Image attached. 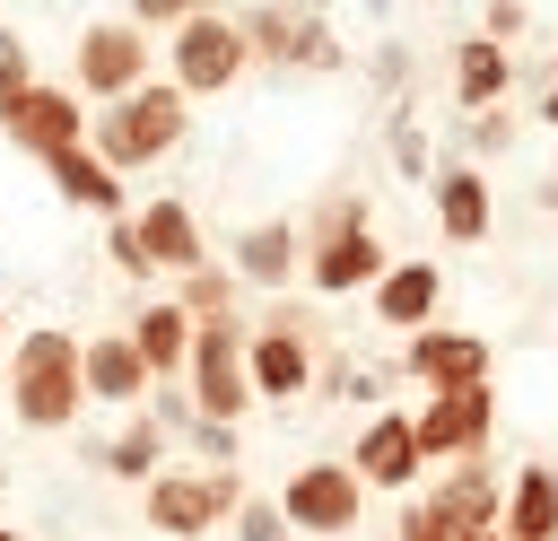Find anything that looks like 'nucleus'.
<instances>
[{"mask_svg":"<svg viewBox=\"0 0 558 541\" xmlns=\"http://www.w3.org/2000/svg\"><path fill=\"white\" fill-rule=\"evenodd\" d=\"M0 131H9L17 148H35L44 166H52V157H70V148H87V140H78L87 122H78V96H70V87H35V96H26Z\"/></svg>","mask_w":558,"mask_h":541,"instance_id":"4468645a","label":"nucleus"},{"mask_svg":"<svg viewBox=\"0 0 558 541\" xmlns=\"http://www.w3.org/2000/svg\"><path fill=\"white\" fill-rule=\"evenodd\" d=\"M174 140H183V87H140V96L105 105V122H96V157H105L113 175L166 157Z\"/></svg>","mask_w":558,"mask_h":541,"instance_id":"7ed1b4c3","label":"nucleus"},{"mask_svg":"<svg viewBox=\"0 0 558 541\" xmlns=\"http://www.w3.org/2000/svg\"><path fill=\"white\" fill-rule=\"evenodd\" d=\"M87 454H96L113 480H157V471H166V428H157V419H131L113 445H87Z\"/></svg>","mask_w":558,"mask_h":541,"instance_id":"b1692460","label":"nucleus"},{"mask_svg":"<svg viewBox=\"0 0 558 541\" xmlns=\"http://www.w3.org/2000/svg\"><path fill=\"white\" fill-rule=\"evenodd\" d=\"M436 227L453 244H480L488 236V183H480V166H445L436 175Z\"/></svg>","mask_w":558,"mask_h":541,"instance_id":"4be33fe9","label":"nucleus"},{"mask_svg":"<svg viewBox=\"0 0 558 541\" xmlns=\"http://www.w3.org/2000/svg\"><path fill=\"white\" fill-rule=\"evenodd\" d=\"M122 17H131V26H140V35H148V26H174V35H183V26H192V17H201V9H192V0H131V9H122Z\"/></svg>","mask_w":558,"mask_h":541,"instance_id":"c85d7f7f","label":"nucleus"},{"mask_svg":"<svg viewBox=\"0 0 558 541\" xmlns=\"http://www.w3.org/2000/svg\"><path fill=\"white\" fill-rule=\"evenodd\" d=\"M235 270L253 279V288H279L288 270H296V227H244V244H235Z\"/></svg>","mask_w":558,"mask_h":541,"instance_id":"393cba45","label":"nucleus"},{"mask_svg":"<svg viewBox=\"0 0 558 541\" xmlns=\"http://www.w3.org/2000/svg\"><path fill=\"white\" fill-rule=\"evenodd\" d=\"M174 305H183L192 323H218V314H235V279H227V270H192Z\"/></svg>","mask_w":558,"mask_h":541,"instance_id":"a878e982","label":"nucleus"},{"mask_svg":"<svg viewBox=\"0 0 558 541\" xmlns=\"http://www.w3.org/2000/svg\"><path fill=\"white\" fill-rule=\"evenodd\" d=\"M532 201H541V209H558V166H549V175L532 183Z\"/></svg>","mask_w":558,"mask_h":541,"instance_id":"e433bc0d","label":"nucleus"},{"mask_svg":"<svg viewBox=\"0 0 558 541\" xmlns=\"http://www.w3.org/2000/svg\"><path fill=\"white\" fill-rule=\"evenodd\" d=\"M506 140H514V113H506V105H497V113H480V122H471V148H506Z\"/></svg>","mask_w":558,"mask_h":541,"instance_id":"72a5a7b5","label":"nucleus"},{"mask_svg":"<svg viewBox=\"0 0 558 541\" xmlns=\"http://www.w3.org/2000/svg\"><path fill=\"white\" fill-rule=\"evenodd\" d=\"M436 297H445V270H436V262H392V270L375 279V314H384L392 332H410V340L436 323Z\"/></svg>","mask_w":558,"mask_h":541,"instance_id":"dca6fc26","label":"nucleus"},{"mask_svg":"<svg viewBox=\"0 0 558 541\" xmlns=\"http://www.w3.org/2000/svg\"><path fill=\"white\" fill-rule=\"evenodd\" d=\"M0 541H26V532H0Z\"/></svg>","mask_w":558,"mask_h":541,"instance_id":"58836bf2","label":"nucleus"},{"mask_svg":"<svg viewBox=\"0 0 558 541\" xmlns=\"http://www.w3.org/2000/svg\"><path fill=\"white\" fill-rule=\"evenodd\" d=\"M514 87V70H506V44H488V35H462V52H453V96L471 105V113H497V96Z\"/></svg>","mask_w":558,"mask_h":541,"instance_id":"412c9836","label":"nucleus"},{"mask_svg":"<svg viewBox=\"0 0 558 541\" xmlns=\"http://www.w3.org/2000/svg\"><path fill=\"white\" fill-rule=\"evenodd\" d=\"M157 428H183V436L201 428V410H192V384H183V375H174V384H157Z\"/></svg>","mask_w":558,"mask_h":541,"instance_id":"2f4dec72","label":"nucleus"},{"mask_svg":"<svg viewBox=\"0 0 558 541\" xmlns=\"http://www.w3.org/2000/svg\"><path fill=\"white\" fill-rule=\"evenodd\" d=\"M392 166H401V175H427V131H418L410 113H392Z\"/></svg>","mask_w":558,"mask_h":541,"instance_id":"7c9ffc66","label":"nucleus"},{"mask_svg":"<svg viewBox=\"0 0 558 541\" xmlns=\"http://www.w3.org/2000/svg\"><path fill=\"white\" fill-rule=\"evenodd\" d=\"M305 270H314L323 297H349V288H375L392 262H384V236H375V227H323Z\"/></svg>","mask_w":558,"mask_h":541,"instance_id":"f8f14e48","label":"nucleus"},{"mask_svg":"<svg viewBox=\"0 0 558 541\" xmlns=\"http://www.w3.org/2000/svg\"><path fill=\"white\" fill-rule=\"evenodd\" d=\"M401 375H418L427 393H471V384H488V340H480V332H445V323H427V332L410 340Z\"/></svg>","mask_w":558,"mask_h":541,"instance_id":"9b49d317","label":"nucleus"},{"mask_svg":"<svg viewBox=\"0 0 558 541\" xmlns=\"http://www.w3.org/2000/svg\"><path fill=\"white\" fill-rule=\"evenodd\" d=\"M131 227H140L148 262H166V270H183V279L201 270V227H192V209H183L174 192H166V201H148V209L131 218Z\"/></svg>","mask_w":558,"mask_h":541,"instance_id":"6ab92c4d","label":"nucleus"},{"mask_svg":"<svg viewBox=\"0 0 558 541\" xmlns=\"http://www.w3.org/2000/svg\"><path fill=\"white\" fill-rule=\"evenodd\" d=\"M0 489H9V471H0Z\"/></svg>","mask_w":558,"mask_h":541,"instance_id":"ea45409f","label":"nucleus"},{"mask_svg":"<svg viewBox=\"0 0 558 541\" xmlns=\"http://www.w3.org/2000/svg\"><path fill=\"white\" fill-rule=\"evenodd\" d=\"M26 96H35V70H26V44H17V35H0V122H9V113H17Z\"/></svg>","mask_w":558,"mask_h":541,"instance_id":"bb28decb","label":"nucleus"},{"mask_svg":"<svg viewBox=\"0 0 558 541\" xmlns=\"http://www.w3.org/2000/svg\"><path fill=\"white\" fill-rule=\"evenodd\" d=\"M244 61H253V52H244V26L218 17V9H201V17L174 35V87H183V96H218V87H235Z\"/></svg>","mask_w":558,"mask_h":541,"instance_id":"423d86ee","label":"nucleus"},{"mask_svg":"<svg viewBox=\"0 0 558 541\" xmlns=\"http://www.w3.org/2000/svg\"><path fill=\"white\" fill-rule=\"evenodd\" d=\"M401 541H462V532H445L427 506H410V515H401Z\"/></svg>","mask_w":558,"mask_h":541,"instance_id":"f704fd0d","label":"nucleus"},{"mask_svg":"<svg viewBox=\"0 0 558 541\" xmlns=\"http://www.w3.org/2000/svg\"><path fill=\"white\" fill-rule=\"evenodd\" d=\"M157 375H148V358L131 349V332H105V340H87V393L96 401H140Z\"/></svg>","mask_w":558,"mask_h":541,"instance_id":"aec40b11","label":"nucleus"},{"mask_svg":"<svg viewBox=\"0 0 558 541\" xmlns=\"http://www.w3.org/2000/svg\"><path fill=\"white\" fill-rule=\"evenodd\" d=\"M497 541H558V471L549 462H523L506 480V524Z\"/></svg>","mask_w":558,"mask_h":541,"instance_id":"f3484780","label":"nucleus"},{"mask_svg":"<svg viewBox=\"0 0 558 541\" xmlns=\"http://www.w3.org/2000/svg\"><path fill=\"white\" fill-rule=\"evenodd\" d=\"M244 375H253V393H262V401H296V393L314 384V349H305V332L262 323V332H253V349H244Z\"/></svg>","mask_w":558,"mask_h":541,"instance_id":"2eb2a0df","label":"nucleus"},{"mask_svg":"<svg viewBox=\"0 0 558 541\" xmlns=\"http://www.w3.org/2000/svg\"><path fill=\"white\" fill-rule=\"evenodd\" d=\"M131 349L148 358V375H157V384H174V375L192 366V314H183L174 297H157V305L131 323Z\"/></svg>","mask_w":558,"mask_h":541,"instance_id":"a211bd4d","label":"nucleus"},{"mask_svg":"<svg viewBox=\"0 0 558 541\" xmlns=\"http://www.w3.org/2000/svg\"><path fill=\"white\" fill-rule=\"evenodd\" d=\"M244 506V489H235V471H157L148 480V524L157 532H174V541H201L218 515H235Z\"/></svg>","mask_w":558,"mask_h":541,"instance_id":"20e7f679","label":"nucleus"},{"mask_svg":"<svg viewBox=\"0 0 558 541\" xmlns=\"http://www.w3.org/2000/svg\"><path fill=\"white\" fill-rule=\"evenodd\" d=\"M78 87H96L105 105L140 96V87H148V35H140L131 17H96V26L78 35Z\"/></svg>","mask_w":558,"mask_h":541,"instance_id":"39448f33","label":"nucleus"},{"mask_svg":"<svg viewBox=\"0 0 558 541\" xmlns=\"http://www.w3.org/2000/svg\"><path fill=\"white\" fill-rule=\"evenodd\" d=\"M418 506H427L445 532H462V541H497V524H506V489H497L488 462H453V480H436Z\"/></svg>","mask_w":558,"mask_h":541,"instance_id":"1a4fd4ad","label":"nucleus"},{"mask_svg":"<svg viewBox=\"0 0 558 541\" xmlns=\"http://www.w3.org/2000/svg\"><path fill=\"white\" fill-rule=\"evenodd\" d=\"M418 419H401V410H375L366 419V436H357V454H349V471L366 480V489H410L418 480Z\"/></svg>","mask_w":558,"mask_h":541,"instance_id":"ddd939ff","label":"nucleus"},{"mask_svg":"<svg viewBox=\"0 0 558 541\" xmlns=\"http://www.w3.org/2000/svg\"><path fill=\"white\" fill-rule=\"evenodd\" d=\"M357 497H366V480L349 471V462H305L288 489H279V515H288V532H349L357 524Z\"/></svg>","mask_w":558,"mask_h":541,"instance_id":"0eeeda50","label":"nucleus"},{"mask_svg":"<svg viewBox=\"0 0 558 541\" xmlns=\"http://www.w3.org/2000/svg\"><path fill=\"white\" fill-rule=\"evenodd\" d=\"M488 428H497L488 384H471V393H436V401L418 410V454H427V462H480V454H488Z\"/></svg>","mask_w":558,"mask_h":541,"instance_id":"6e6552de","label":"nucleus"},{"mask_svg":"<svg viewBox=\"0 0 558 541\" xmlns=\"http://www.w3.org/2000/svg\"><path fill=\"white\" fill-rule=\"evenodd\" d=\"M532 113H541V122H549V131H558V87H549V96H541V105H532Z\"/></svg>","mask_w":558,"mask_h":541,"instance_id":"4c0bfd02","label":"nucleus"},{"mask_svg":"<svg viewBox=\"0 0 558 541\" xmlns=\"http://www.w3.org/2000/svg\"><path fill=\"white\" fill-rule=\"evenodd\" d=\"M9 401H17L26 428H70L78 401H87V349L70 332H26L17 366H9Z\"/></svg>","mask_w":558,"mask_h":541,"instance_id":"f257e3e1","label":"nucleus"},{"mask_svg":"<svg viewBox=\"0 0 558 541\" xmlns=\"http://www.w3.org/2000/svg\"><path fill=\"white\" fill-rule=\"evenodd\" d=\"M523 26H532V9H523V0H488V9H480V35H488V44H514Z\"/></svg>","mask_w":558,"mask_h":541,"instance_id":"c756f323","label":"nucleus"},{"mask_svg":"<svg viewBox=\"0 0 558 541\" xmlns=\"http://www.w3.org/2000/svg\"><path fill=\"white\" fill-rule=\"evenodd\" d=\"M235 26H244V52H262V61H305V70L340 61V44H331V26L314 9H244Z\"/></svg>","mask_w":558,"mask_h":541,"instance_id":"9d476101","label":"nucleus"},{"mask_svg":"<svg viewBox=\"0 0 558 541\" xmlns=\"http://www.w3.org/2000/svg\"><path fill=\"white\" fill-rule=\"evenodd\" d=\"M375 79H384V87H401V79H410V52H401V44H384V52H375Z\"/></svg>","mask_w":558,"mask_h":541,"instance_id":"c9c22d12","label":"nucleus"},{"mask_svg":"<svg viewBox=\"0 0 558 541\" xmlns=\"http://www.w3.org/2000/svg\"><path fill=\"white\" fill-rule=\"evenodd\" d=\"M52 183H61V201H78V209H122V175H113L96 148L52 157Z\"/></svg>","mask_w":558,"mask_h":541,"instance_id":"5701e85b","label":"nucleus"},{"mask_svg":"<svg viewBox=\"0 0 558 541\" xmlns=\"http://www.w3.org/2000/svg\"><path fill=\"white\" fill-rule=\"evenodd\" d=\"M105 253H113V270H131V279H148V270H157V262H148V244H140V227H131V218H113V227H105Z\"/></svg>","mask_w":558,"mask_h":541,"instance_id":"cd10ccee","label":"nucleus"},{"mask_svg":"<svg viewBox=\"0 0 558 541\" xmlns=\"http://www.w3.org/2000/svg\"><path fill=\"white\" fill-rule=\"evenodd\" d=\"M244 323L235 314H218V323H192V410L209 419V428H235L244 419V401H253V375H244Z\"/></svg>","mask_w":558,"mask_h":541,"instance_id":"f03ea898","label":"nucleus"},{"mask_svg":"<svg viewBox=\"0 0 558 541\" xmlns=\"http://www.w3.org/2000/svg\"><path fill=\"white\" fill-rule=\"evenodd\" d=\"M235 541H288V515L279 506H235Z\"/></svg>","mask_w":558,"mask_h":541,"instance_id":"473e14b6","label":"nucleus"}]
</instances>
